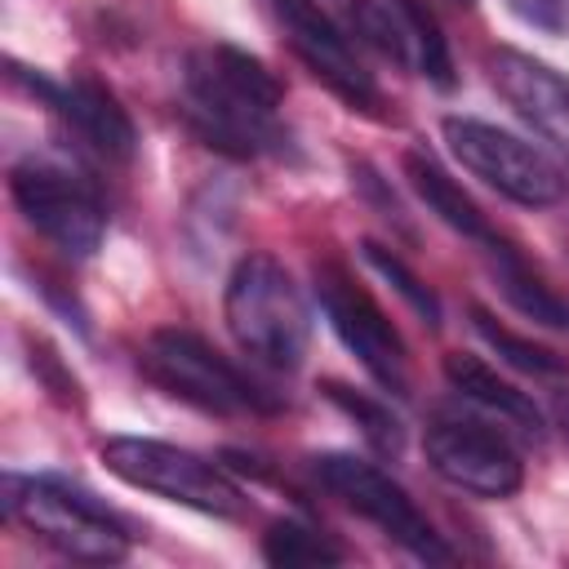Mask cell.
<instances>
[{"label":"cell","instance_id":"cell-11","mask_svg":"<svg viewBox=\"0 0 569 569\" xmlns=\"http://www.w3.org/2000/svg\"><path fill=\"white\" fill-rule=\"evenodd\" d=\"M293 53L302 58V67L329 89L338 93L351 111L365 116H382V89L373 84V76L365 71V62L356 58V40L316 4V0H271Z\"/></svg>","mask_w":569,"mask_h":569},{"label":"cell","instance_id":"cell-15","mask_svg":"<svg viewBox=\"0 0 569 569\" xmlns=\"http://www.w3.org/2000/svg\"><path fill=\"white\" fill-rule=\"evenodd\" d=\"M445 378H449V387H453L462 400L480 405L485 413H493L498 422L516 427L520 436H529V440L542 436V413H538V405H533L520 387H511L507 378H498L485 360L453 351V356H445Z\"/></svg>","mask_w":569,"mask_h":569},{"label":"cell","instance_id":"cell-13","mask_svg":"<svg viewBox=\"0 0 569 569\" xmlns=\"http://www.w3.org/2000/svg\"><path fill=\"white\" fill-rule=\"evenodd\" d=\"M31 89L53 111H62L67 124L84 138V147H93L102 160H116V164L133 160V151H138L133 120H129V111L120 107V98L107 84L84 80V76L80 80H67V84H49L44 76H31Z\"/></svg>","mask_w":569,"mask_h":569},{"label":"cell","instance_id":"cell-14","mask_svg":"<svg viewBox=\"0 0 569 569\" xmlns=\"http://www.w3.org/2000/svg\"><path fill=\"white\" fill-rule=\"evenodd\" d=\"M405 178H409V187L418 191V200H422L445 227H453L458 236L476 240L485 253H493V249L502 244V236L489 227V218L480 213V204L445 173V164H440L431 151L409 147V151H405Z\"/></svg>","mask_w":569,"mask_h":569},{"label":"cell","instance_id":"cell-5","mask_svg":"<svg viewBox=\"0 0 569 569\" xmlns=\"http://www.w3.org/2000/svg\"><path fill=\"white\" fill-rule=\"evenodd\" d=\"M142 369L169 396L204 409V413H271L276 400L244 378L227 356H218L200 333L156 329L142 347Z\"/></svg>","mask_w":569,"mask_h":569},{"label":"cell","instance_id":"cell-19","mask_svg":"<svg viewBox=\"0 0 569 569\" xmlns=\"http://www.w3.org/2000/svg\"><path fill=\"white\" fill-rule=\"evenodd\" d=\"M471 325H476V333L507 360V365H516V369H525V373H538V378H556V373H565L569 365L551 351V347H538V342H529V338H520V333H511L507 325H498L485 307H471Z\"/></svg>","mask_w":569,"mask_h":569},{"label":"cell","instance_id":"cell-23","mask_svg":"<svg viewBox=\"0 0 569 569\" xmlns=\"http://www.w3.org/2000/svg\"><path fill=\"white\" fill-rule=\"evenodd\" d=\"M453 4H476V0H453Z\"/></svg>","mask_w":569,"mask_h":569},{"label":"cell","instance_id":"cell-10","mask_svg":"<svg viewBox=\"0 0 569 569\" xmlns=\"http://www.w3.org/2000/svg\"><path fill=\"white\" fill-rule=\"evenodd\" d=\"M316 298H320V311L329 316L333 333L369 369V378L378 387H387L391 396H405L409 391L405 342H400L396 325L387 320V311L360 289V280H351L338 262H325V267H316Z\"/></svg>","mask_w":569,"mask_h":569},{"label":"cell","instance_id":"cell-9","mask_svg":"<svg viewBox=\"0 0 569 569\" xmlns=\"http://www.w3.org/2000/svg\"><path fill=\"white\" fill-rule=\"evenodd\" d=\"M427 462L431 471L476 498H511L525 485V462L516 453V445L480 422V418H462V413H440L427 436H422Z\"/></svg>","mask_w":569,"mask_h":569},{"label":"cell","instance_id":"cell-20","mask_svg":"<svg viewBox=\"0 0 569 569\" xmlns=\"http://www.w3.org/2000/svg\"><path fill=\"white\" fill-rule=\"evenodd\" d=\"M329 400H333L347 418H356V427L365 431V440H369L378 453H400V422L391 418V409H382L378 400L356 396V391H347V387H338V382H329Z\"/></svg>","mask_w":569,"mask_h":569},{"label":"cell","instance_id":"cell-18","mask_svg":"<svg viewBox=\"0 0 569 569\" xmlns=\"http://www.w3.org/2000/svg\"><path fill=\"white\" fill-rule=\"evenodd\" d=\"M262 560L280 569H302V565H342L347 551L307 520H276L262 533Z\"/></svg>","mask_w":569,"mask_h":569},{"label":"cell","instance_id":"cell-12","mask_svg":"<svg viewBox=\"0 0 569 569\" xmlns=\"http://www.w3.org/2000/svg\"><path fill=\"white\" fill-rule=\"evenodd\" d=\"M489 80L529 129L569 147V76H560L556 67H547L529 53L498 49V53H489Z\"/></svg>","mask_w":569,"mask_h":569},{"label":"cell","instance_id":"cell-3","mask_svg":"<svg viewBox=\"0 0 569 569\" xmlns=\"http://www.w3.org/2000/svg\"><path fill=\"white\" fill-rule=\"evenodd\" d=\"M222 316L236 347L258 365L293 369L307 351L311 338L307 298L271 253H249L236 262L222 293Z\"/></svg>","mask_w":569,"mask_h":569},{"label":"cell","instance_id":"cell-1","mask_svg":"<svg viewBox=\"0 0 569 569\" xmlns=\"http://www.w3.org/2000/svg\"><path fill=\"white\" fill-rule=\"evenodd\" d=\"M280 102L276 76L236 44H200L182 62V116L222 156H284L289 129L280 124Z\"/></svg>","mask_w":569,"mask_h":569},{"label":"cell","instance_id":"cell-16","mask_svg":"<svg viewBox=\"0 0 569 569\" xmlns=\"http://www.w3.org/2000/svg\"><path fill=\"white\" fill-rule=\"evenodd\" d=\"M391 9V36H396V62L427 76L431 84L449 89L453 84V62H449V44L431 18V9L422 0H387Z\"/></svg>","mask_w":569,"mask_h":569},{"label":"cell","instance_id":"cell-21","mask_svg":"<svg viewBox=\"0 0 569 569\" xmlns=\"http://www.w3.org/2000/svg\"><path fill=\"white\" fill-rule=\"evenodd\" d=\"M365 262H369L382 280H391V284H396V293H400V298H405V302H409L427 325H440V298H436V293H431V289H427V284H422V280H418V276H413L396 253H387L382 244H373V240H369V244H365Z\"/></svg>","mask_w":569,"mask_h":569},{"label":"cell","instance_id":"cell-2","mask_svg":"<svg viewBox=\"0 0 569 569\" xmlns=\"http://www.w3.org/2000/svg\"><path fill=\"white\" fill-rule=\"evenodd\" d=\"M4 516L84 565H116L129 556V525L62 476H4Z\"/></svg>","mask_w":569,"mask_h":569},{"label":"cell","instance_id":"cell-4","mask_svg":"<svg viewBox=\"0 0 569 569\" xmlns=\"http://www.w3.org/2000/svg\"><path fill=\"white\" fill-rule=\"evenodd\" d=\"M102 467L142 489V493H156L164 502H178V507H191L200 516H218V520H236L244 516L249 498L244 489L222 471L213 467L209 458L191 453V449H178L169 440H151V436H111L102 445Z\"/></svg>","mask_w":569,"mask_h":569},{"label":"cell","instance_id":"cell-6","mask_svg":"<svg viewBox=\"0 0 569 569\" xmlns=\"http://www.w3.org/2000/svg\"><path fill=\"white\" fill-rule=\"evenodd\" d=\"M311 471L347 511L365 516L373 529H382L413 560H427V565H449L453 560V547L436 533V525L418 511V502L382 467H373L356 453H320L311 462Z\"/></svg>","mask_w":569,"mask_h":569},{"label":"cell","instance_id":"cell-7","mask_svg":"<svg viewBox=\"0 0 569 569\" xmlns=\"http://www.w3.org/2000/svg\"><path fill=\"white\" fill-rule=\"evenodd\" d=\"M445 142H449V151L458 156V164L467 173H476L485 187H493L498 196H507L516 204L542 209V204H556L565 196L560 164L542 147L525 142V138H516V133H507L489 120L449 116L445 120Z\"/></svg>","mask_w":569,"mask_h":569},{"label":"cell","instance_id":"cell-17","mask_svg":"<svg viewBox=\"0 0 569 569\" xmlns=\"http://www.w3.org/2000/svg\"><path fill=\"white\" fill-rule=\"evenodd\" d=\"M489 258H493V276H498L502 298L520 316H529V320H538L547 329H569V293H560L556 284H547L511 244H498Z\"/></svg>","mask_w":569,"mask_h":569},{"label":"cell","instance_id":"cell-22","mask_svg":"<svg viewBox=\"0 0 569 569\" xmlns=\"http://www.w3.org/2000/svg\"><path fill=\"white\" fill-rule=\"evenodd\" d=\"M551 422L560 427V436H565V445H569V391H560V396L551 400Z\"/></svg>","mask_w":569,"mask_h":569},{"label":"cell","instance_id":"cell-8","mask_svg":"<svg viewBox=\"0 0 569 569\" xmlns=\"http://www.w3.org/2000/svg\"><path fill=\"white\" fill-rule=\"evenodd\" d=\"M18 213L67 258H89L107 236V209L89 182L76 173L49 164V160H22L9 178Z\"/></svg>","mask_w":569,"mask_h":569}]
</instances>
